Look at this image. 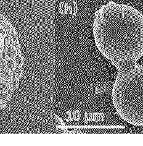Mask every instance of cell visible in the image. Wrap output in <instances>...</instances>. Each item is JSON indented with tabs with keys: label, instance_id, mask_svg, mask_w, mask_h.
Here are the masks:
<instances>
[{
	"label": "cell",
	"instance_id": "obj_1",
	"mask_svg": "<svg viewBox=\"0 0 143 146\" xmlns=\"http://www.w3.org/2000/svg\"><path fill=\"white\" fill-rule=\"evenodd\" d=\"M93 31L98 49L113 66L143 56V15L133 7L113 1L101 6Z\"/></svg>",
	"mask_w": 143,
	"mask_h": 146
},
{
	"label": "cell",
	"instance_id": "obj_2",
	"mask_svg": "<svg viewBox=\"0 0 143 146\" xmlns=\"http://www.w3.org/2000/svg\"><path fill=\"white\" fill-rule=\"evenodd\" d=\"M116 68L112 91L116 113L131 125L143 126V66L131 63Z\"/></svg>",
	"mask_w": 143,
	"mask_h": 146
},
{
	"label": "cell",
	"instance_id": "obj_3",
	"mask_svg": "<svg viewBox=\"0 0 143 146\" xmlns=\"http://www.w3.org/2000/svg\"><path fill=\"white\" fill-rule=\"evenodd\" d=\"M0 74H1L3 80H5V81H9L13 77L12 71H11L10 69L8 68H6L0 71Z\"/></svg>",
	"mask_w": 143,
	"mask_h": 146
},
{
	"label": "cell",
	"instance_id": "obj_4",
	"mask_svg": "<svg viewBox=\"0 0 143 146\" xmlns=\"http://www.w3.org/2000/svg\"><path fill=\"white\" fill-rule=\"evenodd\" d=\"M9 81L10 88L13 90L16 89L19 84V78L16 77V76L14 74V72H13V77Z\"/></svg>",
	"mask_w": 143,
	"mask_h": 146
},
{
	"label": "cell",
	"instance_id": "obj_5",
	"mask_svg": "<svg viewBox=\"0 0 143 146\" xmlns=\"http://www.w3.org/2000/svg\"><path fill=\"white\" fill-rule=\"evenodd\" d=\"M6 52L9 58H14L18 54L17 50L14 45H9L6 48Z\"/></svg>",
	"mask_w": 143,
	"mask_h": 146
},
{
	"label": "cell",
	"instance_id": "obj_6",
	"mask_svg": "<svg viewBox=\"0 0 143 146\" xmlns=\"http://www.w3.org/2000/svg\"><path fill=\"white\" fill-rule=\"evenodd\" d=\"M6 61H7V68L10 69L11 71H13L17 66L16 61L14 60V58L8 57L6 59Z\"/></svg>",
	"mask_w": 143,
	"mask_h": 146
},
{
	"label": "cell",
	"instance_id": "obj_7",
	"mask_svg": "<svg viewBox=\"0 0 143 146\" xmlns=\"http://www.w3.org/2000/svg\"><path fill=\"white\" fill-rule=\"evenodd\" d=\"M10 89L9 82L3 80L0 82V92H7Z\"/></svg>",
	"mask_w": 143,
	"mask_h": 146
},
{
	"label": "cell",
	"instance_id": "obj_8",
	"mask_svg": "<svg viewBox=\"0 0 143 146\" xmlns=\"http://www.w3.org/2000/svg\"><path fill=\"white\" fill-rule=\"evenodd\" d=\"M17 66L22 68L24 66V58L22 54H17V56L14 58Z\"/></svg>",
	"mask_w": 143,
	"mask_h": 146
},
{
	"label": "cell",
	"instance_id": "obj_9",
	"mask_svg": "<svg viewBox=\"0 0 143 146\" xmlns=\"http://www.w3.org/2000/svg\"><path fill=\"white\" fill-rule=\"evenodd\" d=\"M10 98L8 92H0V102H8Z\"/></svg>",
	"mask_w": 143,
	"mask_h": 146
},
{
	"label": "cell",
	"instance_id": "obj_10",
	"mask_svg": "<svg viewBox=\"0 0 143 146\" xmlns=\"http://www.w3.org/2000/svg\"><path fill=\"white\" fill-rule=\"evenodd\" d=\"M13 72H14V74H16V77L19 78H21L22 76V74H23V71H22V69H21L20 67L16 66V68L13 71Z\"/></svg>",
	"mask_w": 143,
	"mask_h": 146
},
{
	"label": "cell",
	"instance_id": "obj_11",
	"mask_svg": "<svg viewBox=\"0 0 143 146\" xmlns=\"http://www.w3.org/2000/svg\"><path fill=\"white\" fill-rule=\"evenodd\" d=\"M7 68V61L6 60L0 59V71Z\"/></svg>",
	"mask_w": 143,
	"mask_h": 146
},
{
	"label": "cell",
	"instance_id": "obj_12",
	"mask_svg": "<svg viewBox=\"0 0 143 146\" xmlns=\"http://www.w3.org/2000/svg\"><path fill=\"white\" fill-rule=\"evenodd\" d=\"M8 58V53H7L6 49L3 50L2 51L0 52V59L6 60Z\"/></svg>",
	"mask_w": 143,
	"mask_h": 146
},
{
	"label": "cell",
	"instance_id": "obj_13",
	"mask_svg": "<svg viewBox=\"0 0 143 146\" xmlns=\"http://www.w3.org/2000/svg\"><path fill=\"white\" fill-rule=\"evenodd\" d=\"M55 118H56V123L58 125V126H65L64 123H63V121H62V120L59 117H58V116L56 115H55Z\"/></svg>",
	"mask_w": 143,
	"mask_h": 146
},
{
	"label": "cell",
	"instance_id": "obj_14",
	"mask_svg": "<svg viewBox=\"0 0 143 146\" xmlns=\"http://www.w3.org/2000/svg\"><path fill=\"white\" fill-rule=\"evenodd\" d=\"M7 104H8V103H7V102H0V110L5 108V107H6Z\"/></svg>",
	"mask_w": 143,
	"mask_h": 146
},
{
	"label": "cell",
	"instance_id": "obj_15",
	"mask_svg": "<svg viewBox=\"0 0 143 146\" xmlns=\"http://www.w3.org/2000/svg\"><path fill=\"white\" fill-rule=\"evenodd\" d=\"M13 91H14V90L12 89H11V88L8 91H7V92H8V94H9V96L10 98H11L12 96H13Z\"/></svg>",
	"mask_w": 143,
	"mask_h": 146
},
{
	"label": "cell",
	"instance_id": "obj_16",
	"mask_svg": "<svg viewBox=\"0 0 143 146\" xmlns=\"http://www.w3.org/2000/svg\"><path fill=\"white\" fill-rule=\"evenodd\" d=\"M3 81V78L1 77V74H0V82H1V81Z\"/></svg>",
	"mask_w": 143,
	"mask_h": 146
}]
</instances>
